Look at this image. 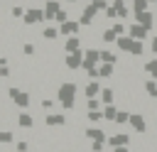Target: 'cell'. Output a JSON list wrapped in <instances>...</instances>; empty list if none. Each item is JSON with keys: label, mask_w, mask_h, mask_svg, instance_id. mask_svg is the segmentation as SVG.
Returning <instances> with one entry per match:
<instances>
[{"label": "cell", "mask_w": 157, "mask_h": 152, "mask_svg": "<svg viewBox=\"0 0 157 152\" xmlns=\"http://www.w3.org/2000/svg\"><path fill=\"white\" fill-rule=\"evenodd\" d=\"M22 54H25V56H34V54H37V47H34L32 42H25V44H22Z\"/></svg>", "instance_id": "cell-30"}, {"label": "cell", "mask_w": 157, "mask_h": 152, "mask_svg": "<svg viewBox=\"0 0 157 152\" xmlns=\"http://www.w3.org/2000/svg\"><path fill=\"white\" fill-rule=\"evenodd\" d=\"M81 42H83V37H81V34H74V37H66V42H64V51H66V54H74V51H81Z\"/></svg>", "instance_id": "cell-14"}, {"label": "cell", "mask_w": 157, "mask_h": 152, "mask_svg": "<svg viewBox=\"0 0 157 152\" xmlns=\"http://www.w3.org/2000/svg\"><path fill=\"white\" fill-rule=\"evenodd\" d=\"M83 135H86L91 142H108V135H105L103 127H86Z\"/></svg>", "instance_id": "cell-12"}, {"label": "cell", "mask_w": 157, "mask_h": 152, "mask_svg": "<svg viewBox=\"0 0 157 152\" xmlns=\"http://www.w3.org/2000/svg\"><path fill=\"white\" fill-rule=\"evenodd\" d=\"M135 22H140V25H142V27H147V29H152V27H155V15H152V10L135 12Z\"/></svg>", "instance_id": "cell-13"}, {"label": "cell", "mask_w": 157, "mask_h": 152, "mask_svg": "<svg viewBox=\"0 0 157 152\" xmlns=\"http://www.w3.org/2000/svg\"><path fill=\"white\" fill-rule=\"evenodd\" d=\"M66 20H69V12L61 7V10H59V15L54 17V22H56V25H61V22H66Z\"/></svg>", "instance_id": "cell-38"}, {"label": "cell", "mask_w": 157, "mask_h": 152, "mask_svg": "<svg viewBox=\"0 0 157 152\" xmlns=\"http://www.w3.org/2000/svg\"><path fill=\"white\" fill-rule=\"evenodd\" d=\"M101 103L103 105H110V103H115V88H110V86H105L103 91H101Z\"/></svg>", "instance_id": "cell-18"}, {"label": "cell", "mask_w": 157, "mask_h": 152, "mask_svg": "<svg viewBox=\"0 0 157 152\" xmlns=\"http://www.w3.org/2000/svg\"><path fill=\"white\" fill-rule=\"evenodd\" d=\"M7 64H10V59H7L5 54H0V66H7Z\"/></svg>", "instance_id": "cell-41"}, {"label": "cell", "mask_w": 157, "mask_h": 152, "mask_svg": "<svg viewBox=\"0 0 157 152\" xmlns=\"http://www.w3.org/2000/svg\"><path fill=\"white\" fill-rule=\"evenodd\" d=\"M64 66H66L69 71H78V69L83 66V49H81V51H74V54H66V56H64Z\"/></svg>", "instance_id": "cell-6"}, {"label": "cell", "mask_w": 157, "mask_h": 152, "mask_svg": "<svg viewBox=\"0 0 157 152\" xmlns=\"http://www.w3.org/2000/svg\"><path fill=\"white\" fill-rule=\"evenodd\" d=\"M59 32L64 37H74V34H81V22L78 20H66L59 25Z\"/></svg>", "instance_id": "cell-7"}, {"label": "cell", "mask_w": 157, "mask_h": 152, "mask_svg": "<svg viewBox=\"0 0 157 152\" xmlns=\"http://www.w3.org/2000/svg\"><path fill=\"white\" fill-rule=\"evenodd\" d=\"M39 105H42L47 113H52V110H54V101H52V98H42V101H39Z\"/></svg>", "instance_id": "cell-35"}, {"label": "cell", "mask_w": 157, "mask_h": 152, "mask_svg": "<svg viewBox=\"0 0 157 152\" xmlns=\"http://www.w3.org/2000/svg\"><path fill=\"white\" fill-rule=\"evenodd\" d=\"M147 5H150L147 0H132V15H135V12H142V10H147Z\"/></svg>", "instance_id": "cell-32"}, {"label": "cell", "mask_w": 157, "mask_h": 152, "mask_svg": "<svg viewBox=\"0 0 157 152\" xmlns=\"http://www.w3.org/2000/svg\"><path fill=\"white\" fill-rule=\"evenodd\" d=\"M86 120H88L91 125H101V123L105 120V115H103V108H101V110H86Z\"/></svg>", "instance_id": "cell-19"}, {"label": "cell", "mask_w": 157, "mask_h": 152, "mask_svg": "<svg viewBox=\"0 0 157 152\" xmlns=\"http://www.w3.org/2000/svg\"><path fill=\"white\" fill-rule=\"evenodd\" d=\"M113 5H125V0H113Z\"/></svg>", "instance_id": "cell-42"}, {"label": "cell", "mask_w": 157, "mask_h": 152, "mask_svg": "<svg viewBox=\"0 0 157 152\" xmlns=\"http://www.w3.org/2000/svg\"><path fill=\"white\" fill-rule=\"evenodd\" d=\"M150 51H152V54L157 56V34H155V37L150 39Z\"/></svg>", "instance_id": "cell-40"}, {"label": "cell", "mask_w": 157, "mask_h": 152, "mask_svg": "<svg viewBox=\"0 0 157 152\" xmlns=\"http://www.w3.org/2000/svg\"><path fill=\"white\" fill-rule=\"evenodd\" d=\"M132 47H135V39H132L130 34H123V37H118V42H115V49H118V51H125V54H130Z\"/></svg>", "instance_id": "cell-15"}, {"label": "cell", "mask_w": 157, "mask_h": 152, "mask_svg": "<svg viewBox=\"0 0 157 152\" xmlns=\"http://www.w3.org/2000/svg\"><path fill=\"white\" fill-rule=\"evenodd\" d=\"M115 74V64H98V76L101 78H110Z\"/></svg>", "instance_id": "cell-24"}, {"label": "cell", "mask_w": 157, "mask_h": 152, "mask_svg": "<svg viewBox=\"0 0 157 152\" xmlns=\"http://www.w3.org/2000/svg\"><path fill=\"white\" fill-rule=\"evenodd\" d=\"M76 93H78V83L74 81H61L56 86V101L64 110H74L76 105Z\"/></svg>", "instance_id": "cell-1"}, {"label": "cell", "mask_w": 157, "mask_h": 152, "mask_svg": "<svg viewBox=\"0 0 157 152\" xmlns=\"http://www.w3.org/2000/svg\"><path fill=\"white\" fill-rule=\"evenodd\" d=\"M118 7V20H128V15H130V10L125 7V5H115Z\"/></svg>", "instance_id": "cell-37"}, {"label": "cell", "mask_w": 157, "mask_h": 152, "mask_svg": "<svg viewBox=\"0 0 157 152\" xmlns=\"http://www.w3.org/2000/svg\"><path fill=\"white\" fill-rule=\"evenodd\" d=\"M147 2H150V5H152V2H157V0H147Z\"/></svg>", "instance_id": "cell-43"}, {"label": "cell", "mask_w": 157, "mask_h": 152, "mask_svg": "<svg viewBox=\"0 0 157 152\" xmlns=\"http://www.w3.org/2000/svg\"><path fill=\"white\" fill-rule=\"evenodd\" d=\"M142 88H145V93H147V98H152V101H157V78H147V81L142 83Z\"/></svg>", "instance_id": "cell-20"}, {"label": "cell", "mask_w": 157, "mask_h": 152, "mask_svg": "<svg viewBox=\"0 0 157 152\" xmlns=\"http://www.w3.org/2000/svg\"><path fill=\"white\" fill-rule=\"evenodd\" d=\"M142 71H145L150 78H157V56L150 59V61H145V64H142Z\"/></svg>", "instance_id": "cell-23"}, {"label": "cell", "mask_w": 157, "mask_h": 152, "mask_svg": "<svg viewBox=\"0 0 157 152\" xmlns=\"http://www.w3.org/2000/svg\"><path fill=\"white\" fill-rule=\"evenodd\" d=\"M130 127H132V132H137V135H145L147 132V118L142 115V113H130V123H128Z\"/></svg>", "instance_id": "cell-5"}, {"label": "cell", "mask_w": 157, "mask_h": 152, "mask_svg": "<svg viewBox=\"0 0 157 152\" xmlns=\"http://www.w3.org/2000/svg\"><path fill=\"white\" fill-rule=\"evenodd\" d=\"M101 39H103L105 44H115V42H118V34H115V29H113V27H108V29H103Z\"/></svg>", "instance_id": "cell-26"}, {"label": "cell", "mask_w": 157, "mask_h": 152, "mask_svg": "<svg viewBox=\"0 0 157 152\" xmlns=\"http://www.w3.org/2000/svg\"><path fill=\"white\" fill-rule=\"evenodd\" d=\"M15 152H29V142L27 140H17L15 142Z\"/></svg>", "instance_id": "cell-33"}, {"label": "cell", "mask_w": 157, "mask_h": 152, "mask_svg": "<svg viewBox=\"0 0 157 152\" xmlns=\"http://www.w3.org/2000/svg\"><path fill=\"white\" fill-rule=\"evenodd\" d=\"M7 96H10V103H12L15 108H29V103H32L29 91L17 88V86H10V88H7Z\"/></svg>", "instance_id": "cell-2"}, {"label": "cell", "mask_w": 157, "mask_h": 152, "mask_svg": "<svg viewBox=\"0 0 157 152\" xmlns=\"http://www.w3.org/2000/svg\"><path fill=\"white\" fill-rule=\"evenodd\" d=\"M101 64V49H93V47H88L86 51H83V71H88V69H96Z\"/></svg>", "instance_id": "cell-4"}, {"label": "cell", "mask_w": 157, "mask_h": 152, "mask_svg": "<svg viewBox=\"0 0 157 152\" xmlns=\"http://www.w3.org/2000/svg\"><path fill=\"white\" fill-rule=\"evenodd\" d=\"M105 142H91V152H103Z\"/></svg>", "instance_id": "cell-39"}, {"label": "cell", "mask_w": 157, "mask_h": 152, "mask_svg": "<svg viewBox=\"0 0 157 152\" xmlns=\"http://www.w3.org/2000/svg\"><path fill=\"white\" fill-rule=\"evenodd\" d=\"M66 123H69L66 113H47V118H44V125L47 127H64Z\"/></svg>", "instance_id": "cell-8"}, {"label": "cell", "mask_w": 157, "mask_h": 152, "mask_svg": "<svg viewBox=\"0 0 157 152\" xmlns=\"http://www.w3.org/2000/svg\"><path fill=\"white\" fill-rule=\"evenodd\" d=\"M110 27H113V29H115V34H118V37H123V34H125V32H128V27H125V25H123V22H113V25H110Z\"/></svg>", "instance_id": "cell-34"}, {"label": "cell", "mask_w": 157, "mask_h": 152, "mask_svg": "<svg viewBox=\"0 0 157 152\" xmlns=\"http://www.w3.org/2000/svg\"><path fill=\"white\" fill-rule=\"evenodd\" d=\"M15 125L22 127V130H32V127H34V118H32L29 113L20 110V113H15Z\"/></svg>", "instance_id": "cell-10"}, {"label": "cell", "mask_w": 157, "mask_h": 152, "mask_svg": "<svg viewBox=\"0 0 157 152\" xmlns=\"http://www.w3.org/2000/svg\"><path fill=\"white\" fill-rule=\"evenodd\" d=\"M25 10H27V7H22V5H12V7H10V17H12V20H22V17H25Z\"/></svg>", "instance_id": "cell-29"}, {"label": "cell", "mask_w": 157, "mask_h": 152, "mask_svg": "<svg viewBox=\"0 0 157 152\" xmlns=\"http://www.w3.org/2000/svg\"><path fill=\"white\" fill-rule=\"evenodd\" d=\"M128 34H130L132 39H137V42H142V39H147V34H150V29H147V27H142L140 22H132V25L128 27Z\"/></svg>", "instance_id": "cell-11"}, {"label": "cell", "mask_w": 157, "mask_h": 152, "mask_svg": "<svg viewBox=\"0 0 157 152\" xmlns=\"http://www.w3.org/2000/svg\"><path fill=\"white\" fill-rule=\"evenodd\" d=\"M59 27H54V25H47L44 29H42V37L47 39V42H54V39H59Z\"/></svg>", "instance_id": "cell-21"}, {"label": "cell", "mask_w": 157, "mask_h": 152, "mask_svg": "<svg viewBox=\"0 0 157 152\" xmlns=\"http://www.w3.org/2000/svg\"><path fill=\"white\" fill-rule=\"evenodd\" d=\"M101 91H103L101 81H88V83L83 86V96H86V98H98Z\"/></svg>", "instance_id": "cell-16"}, {"label": "cell", "mask_w": 157, "mask_h": 152, "mask_svg": "<svg viewBox=\"0 0 157 152\" xmlns=\"http://www.w3.org/2000/svg\"><path fill=\"white\" fill-rule=\"evenodd\" d=\"M125 123H130V110L120 108V110H118V115H115V125H125Z\"/></svg>", "instance_id": "cell-27"}, {"label": "cell", "mask_w": 157, "mask_h": 152, "mask_svg": "<svg viewBox=\"0 0 157 152\" xmlns=\"http://www.w3.org/2000/svg\"><path fill=\"white\" fill-rule=\"evenodd\" d=\"M130 142H132V140H130V135H128V132H113V135L108 137V142H105V145L115 150V147H128Z\"/></svg>", "instance_id": "cell-9"}, {"label": "cell", "mask_w": 157, "mask_h": 152, "mask_svg": "<svg viewBox=\"0 0 157 152\" xmlns=\"http://www.w3.org/2000/svg\"><path fill=\"white\" fill-rule=\"evenodd\" d=\"M120 56L115 51H108V49H101V64H118Z\"/></svg>", "instance_id": "cell-22"}, {"label": "cell", "mask_w": 157, "mask_h": 152, "mask_svg": "<svg viewBox=\"0 0 157 152\" xmlns=\"http://www.w3.org/2000/svg\"><path fill=\"white\" fill-rule=\"evenodd\" d=\"M118 110H120V108H115V103H110V105H103V115H105V120H108V123H115V115H118Z\"/></svg>", "instance_id": "cell-25"}, {"label": "cell", "mask_w": 157, "mask_h": 152, "mask_svg": "<svg viewBox=\"0 0 157 152\" xmlns=\"http://www.w3.org/2000/svg\"><path fill=\"white\" fill-rule=\"evenodd\" d=\"M59 10H61V2H59V0H47V2H44V15H47V20H54V17L59 15Z\"/></svg>", "instance_id": "cell-17"}, {"label": "cell", "mask_w": 157, "mask_h": 152, "mask_svg": "<svg viewBox=\"0 0 157 152\" xmlns=\"http://www.w3.org/2000/svg\"><path fill=\"white\" fill-rule=\"evenodd\" d=\"M15 142V132L12 130H0V145H12Z\"/></svg>", "instance_id": "cell-28"}, {"label": "cell", "mask_w": 157, "mask_h": 152, "mask_svg": "<svg viewBox=\"0 0 157 152\" xmlns=\"http://www.w3.org/2000/svg\"><path fill=\"white\" fill-rule=\"evenodd\" d=\"M86 110H101V98H86Z\"/></svg>", "instance_id": "cell-31"}, {"label": "cell", "mask_w": 157, "mask_h": 152, "mask_svg": "<svg viewBox=\"0 0 157 152\" xmlns=\"http://www.w3.org/2000/svg\"><path fill=\"white\" fill-rule=\"evenodd\" d=\"M105 17H108V20H113V22H115V20H118V7H115V5H110V7H108V10H105Z\"/></svg>", "instance_id": "cell-36"}, {"label": "cell", "mask_w": 157, "mask_h": 152, "mask_svg": "<svg viewBox=\"0 0 157 152\" xmlns=\"http://www.w3.org/2000/svg\"><path fill=\"white\" fill-rule=\"evenodd\" d=\"M44 20H47V15H44V10H39L37 5L27 7V10H25V17H22V22H25L27 27H34L37 22H44Z\"/></svg>", "instance_id": "cell-3"}, {"label": "cell", "mask_w": 157, "mask_h": 152, "mask_svg": "<svg viewBox=\"0 0 157 152\" xmlns=\"http://www.w3.org/2000/svg\"><path fill=\"white\" fill-rule=\"evenodd\" d=\"M0 93H2V83H0Z\"/></svg>", "instance_id": "cell-44"}]
</instances>
